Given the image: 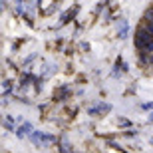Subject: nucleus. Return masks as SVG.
I'll return each instance as SVG.
<instances>
[{"label":"nucleus","instance_id":"6","mask_svg":"<svg viewBox=\"0 0 153 153\" xmlns=\"http://www.w3.org/2000/svg\"><path fill=\"white\" fill-rule=\"evenodd\" d=\"M147 30H149V32L153 34V24H149V28H147Z\"/></svg>","mask_w":153,"mask_h":153},{"label":"nucleus","instance_id":"5","mask_svg":"<svg viewBox=\"0 0 153 153\" xmlns=\"http://www.w3.org/2000/svg\"><path fill=\"white\" fill-rule=\"evenodd\" d=\"M74 14H76V8H72V10H70L68 14H66V16L62 18V20H64V22H68V18H72V16H74Z\"/></svg>","mask_w":153,"mask_h":153},{"label":"nucleus","instance_id":"1","mask_svg":"<svg viewBox=\"0 0 153 153\" xmlns=\"http://www.w3.org/2000/svg\"><path fill=\"white\" fill-rule=\"evenodd\" d=\"M30 139H32V143H34L36 147H44V145H48V143L54 141V135L44 133V131H32Z\"/></svg>","mask_w":153,"mask_h":153},{"label":"nucleus","instance_id":"4","mask_svg":"<svg viewBox=\"0 0 153 153\" xmlns=\"http://www.w3.org/2000/svg\"><path fill=\"white\" fill-rule=\"evenodd\" d=\"M109 109H111V108H109L108 103H102V105H97V108H91L90 114L91 115H97V114H105V111H109Z\"/></svg>","mask_w":153,"mask_h":153},{"label":"nucleus","instance_id":"2","mask_svg":"<svg viewBox=\"0 0 153 153\" xmlns=\"http://www.w3.org/2000/svg\"><path fill=\"white\" fill-rule=\"evenodd\" d=\"M135 42H137V46H139V48L149 50V48H151V42H153V34L149 32V30H139V32H137Z\"/></svg>","mask_w":153,"mask_h":153},{"label":"nucleus","instance_id":"3","mask_svg":"<svg viewBox=\"0 0 153 153\" xmlns=\"http://www.w3.org/2000/svg\"><path fill=\"white\" fill-rule=\"evenodd\" d=\"M32 131H34L32 123H22V125L16 129V135H18V137H26V135H32Z\"/></svg>","mask_w":153,"mask_h":153}]
</instances>
